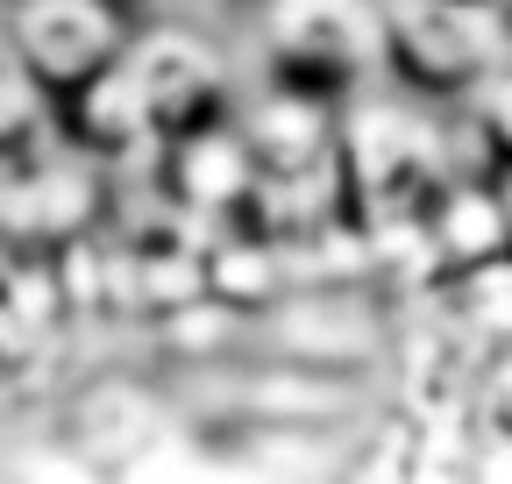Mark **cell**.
Instances as JSON below:
<instances>
[{
  "instance_id": "5b68a950",
  "label": "cell",
  "mask_w": 512,
  "mask_h": 484,
  "mask_svg": "<svg viewBox=\"0 0 512 484\" xmlns=\"http://www.w3.org/2000/svg\"><path fill=\"white\" fill-rule=\"evenodd\" d=\"M185 8H192V15H200L207 29H228V36H235L242 22H256V15H264V8H278V0H185Z\"/></svg>"
},
{
  "instance_id": "8992f818",
  "label": "cell",
  "mask_w": 512,
  "mask_h": 484,
  "mask_svg": "<svg viewBox=\"0 0 512 484\" xmlns=\"http://www.w3.org/2000/svg\"><path fill=\"white\" fill-rule=\"evenodd\" d=\"M114 8H121L128 22H143V15H164V8H185V0H114Z\"/></svg>"
},
{
  "instance_id": "3957f363",
  "label": "cell",
  "mask_w": 512,
  "mask_h": 484,
  "mask_svg": "<svg viewBox=\"0 0 512 484\" xmlns=\"http://www.w3.org/2000/svg\"><path fill=\"white\" fill-rule=\"evenodd\" d=\"M0 22H8L29 79L43 86L50 114L72 107L86 86H100L136 36V22L114 0H0Z\"/></svg>"
},
{
  "instance_id": "277c9868",
  "label": "cell",
  "mask_w": 512,
  "mask_h": 484,
  "mask_svg": "<svg viewBox=\"0 0 512 484\" xmlns=\"http://www.w3.org/2000/svg\"><path fill=\"white\" fill-rule=\"evenodd\" d=\"M50 143H57V114H50L43 86L29 79L8 22H0V164H22L29 150H50Z\"/></svg>"
},
{
  "instance_id": "52a82bcc",
  "label": "cell",
  "mask_w": 512,
  "mask_h": 484,
  "mask_svg": "<svg viewBox=\"0 0 512 484\" xmlns=\"http://www.w3.org/2000/svg\"><path fill=\"white\" fill-rule=\"evenodd\" d=\"M463 8H505V0H463Z\"/></svg>"
},
{
  "instance_id": "ba28073f",
  "label": "cell",
  "mask_w": 512,
  "mask_h": 484,
  "mask_svg": "<svg viewBox=\"0 0 512 484\" xmlns=\"http://www.w3.org/2000/svg\"><path fill=\"white\" fill-rule=\"evenodd\" d=\"M505 15H512V0H505Z\"/></svg>"
},
{
  "instance_id": "6da1fadb",
  "label": "cell",
  "mask_w": 512,
  "mask_h": 484,
  "mask_svg": "<svg viewBox=\"0 0 512 484\" xmlns=\"http://www.w3.org/2000/svg\"><path fill=\"white\" fill-rule=\"evenodd\" d=\"M242 36V79L292 114H356L384 93V15L377 0H278Z\"/></svg>"
},
{
  "instance_id": "7a4b0ae2",
  "label": "cell",
  "mask_w": 512,
  "mask_h": 484,
  "mask_svg": "<svg viewBox=\"0 0 512 484\" xmlns=\"http://www.w3.org/2000/svg\"><path fill=\"white\" fill-rule=\"evenodd\" d=\"M384 15V93L420 114H470L512 57L505 8L463 0H377Z\"/></svg>"
}]
</instances>
